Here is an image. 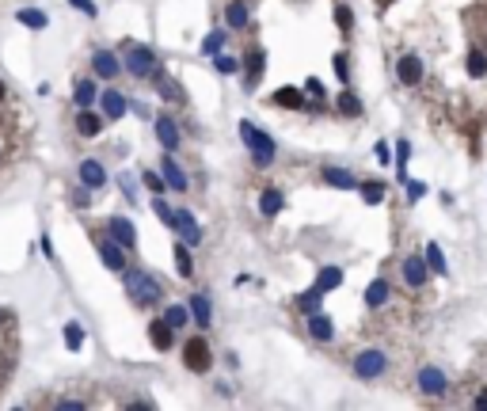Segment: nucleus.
<instances>
[{
    "label": "nucleus",
    "instance_id": "obj_1",
    "mask_svg": "<svg viewBox=\"0 0 487 411\" xmlns=\"http://www.w3.org/2000/svg\"><path fill=\"white\" fill-rule=\"evenodd\" d=\"M122 282H126V293L133 297V304H141V309L160 304V297H164V286H160L149 271H141V267H126Z\"/></svg>",
    "mask_w": 487,
    "mask_h": 411
},
{
    "label": "nucleus",
    "instance_id": "obj_2",
    "mask_svg": "<svg viewBox=\"0 0 487 411\" xmlns=\"http://www.w3.org/2000/svg\"><path fill=\"white\" fill-rule=\"evenodd\" d=\"M240 141L248 145L251 164H256V168H271L274 157H278V145H274V137H271V133H263L256 122H240Z\"/></svg>",
    "mask_w": 487,
    "mask_h": 411
},
{
    "label": "nucleus",
    "instance_id": "obj_3",
    "mask_svg": "<svg viewBox=\"0 0 487 411\" xmlns=\"http://www.w3.org/2000/svg\"><path fill=\"white\" fill-rule=\"evenodd\" d=\"M122 69L130 76H137V80H152V76L160 73V61H157V54H152L149 46H130L122 54Z\"/></svg>",
    "mask_w": 487,
    "mask_h": 411
},
{
    "label": "nucleus",
    "instance_id": "obj_4",
    "mask_svg": "<svg viewBox=\"0 0 487 411\" xmlns=\"http://www.w3.org/2000/svg\"><path fill=\"white\" fill-rule=\"evenodd\" d=\"M183 366H187L190 373H209V366H214V351H209V343L202 335H194V339L183 343Z\"/></svg>",
    "mask_w": 487,
    "mask_h": 411
},
{
    "label": "nucleus",
    "instance_id": "obj_5",
    "mask_svg": "<svg viewBox=\"0 0 487 411\" xmlns=\"http://www.w3.org/2000/svg\"><path fill=\"white\" fill-rule=\"evenodd\" d=\"M388 370V358H385V351H362V354H354V377H362V381H377L381 373Z\"/></svg>",
    "mask_w": 487,
    "mask_h": 411
},
{
    "label": "nucleus",
    "instance_id": "obj_6",
    "mask_svg": "<svg viewBox=\"0 0 487 411\" xmlns=\"http://www.w3.org/2000/svg\"><path fill=\"white\" fill-rule=\"evenodd\" d=\"M172 229L183 236V244H190V247L202 244V225L194 221V214L183 210V206H179V210H172Z\"/></svg>",
    "mask_w": 487,
    "mask_h": 411
},
{
    "label": "nucleus",
    "instance_id": "obj_7",
    "mask_svg": "<svg viewBox=\"0 0 487 411\" xmlns=\"http://www.w3.org/2000/svg\"><path fill=\"white\" fill-rule=\"evenodd\" d=\"M107 236L115 240V244H122L126 252L137 247V229H133V221H130V217H122V214L107 217Z\"/></svg>",
    "mask_w": 487,
    "mask_h": 411
},
{
    "label": "nucleus",
    "instance_id": "obj_8",
    "mask_svg": "<svg viewBox=\"0 0 487 411\" xmlns=\"http://www.w3.org/2000/svg\"><path fill=\"white\" fill-rule=\"evenodd\" d=\"M76 179H80V187H88V190H103L107 187V168L100 164V160H80L76 164Z\"/></svg>",
    "mask_w": 487,
    "mask_h": 411
},
{
    "label": "nucleus",
    "instance_id": "obj_9",
    "mask_svg": "<svg viewBox=\"0 0 487 411\" xmlns=\"http://www.w3.org/2000/svg\"><path fill=\"white\" fill-rule=\"evenodd\" d=\"M91 73H95V80L111 84L122 73V61H118V54H111V49H95V54H91Z\"/></svg>",
    "mask_w": 487,
    "mask_h": 411
},
{
    "label": "nucleus",
    "instance_id": "obj_10",
    "mask_svg": "<svg viewBox=\"0 0 487 411\" xmlns=\"http://www.w3.org/2000/svg\"><path fill=\"white\" fill-rule=\"evenodd\" d=\"M100 259H103V267H107V271H115V274H122L126 267H130V263H126V247L115 244L111 236L100 240Z\"/></svg>",
    "mask_w": 487,
    "mask_h": 411
},
{
    "label": "nucleus",
    "instance_id": "obj_11",
    "mask_svg": "<svg viewBox=\"0 0 487 411\" xmlns=\"http://www.w3.org/2000/svg\"><path fill=\"white\" fill-rule=\"evenodd\" d=\"M157 141L164 145V153H175V148L183 145V137H179V126H175V118L172 115H157Z\"/></svg>",
    "mask_w": 487,
    "mask_h": 411
},
{
    "label": "nucleus",
    "instance_id": "obj_12",
    "mask_svg": "<svg viewBox=\"0 0 487 411\" xmlns=\"http://www.w3.org/2000/svg\"><path fill=\"white\" fill-rule=\"evenodd\" d=\"M100 111H103V118H122L126 111H130V99L122 96V91H115V88H107V91H100Z\"/></svg>",
    "mask_w": 487,
    "mask_h": 411
},
{
    "label": "nucleus",
    "instance_id": "obj_13",
    "mask_svg": "<svg viewBox=\"0 0 487 411\" xmlns=\"http://www.w3.org/2000/svg\"><path fill=\"white\" fill-rule=\"evenodd\" d=\"M160 175H164V183L172 190H179V195H187V187H190V179H187V172H183L179 164L172 160V153H164V160H160Z\"/></svg>",
    "mask_w": 487,
    "mask_h": 411
},
{
    "label": "nucleus",
    "instance_id": "obj_14",
    "mask_svg": "<svg viewBox=\"0 0 487 411\" xmlns=\"http://www.w3.org/2000/svg\"><path fill=\"white\" fill-rule=\"evenodd\" d=\"M427 278H430L427 259H419V255H407V259H404V282H407L411 289H422V286H427Z\"/></svg>",
    "mask_w": 487,
    "mask_h": 411
},
{
    "label": "nucleus",
    "instance_id": "obj_15",
    "mask_svg": "<svg viewBox=\"0 0 487 411\" xmlns=\"http://www.w3.org/2000/svg\"><path fill=\"white\" fill-rule=\"evenodd\" d=\"M419 388L427 396H442L449 388V381H446V373L438 370V366H422V370H419Z\"/></svg>",
    "mask_w": 487,
    "mask_h": 411
},
{
    "label": "nucleus",
    "instance_id": "obj_16",
    "mask_svg": "<svg viewBox=\"0 0 487 411\" xmlns=\"http://www.w3.org/2000/svg\"><path fill=\"white\" fill-rule=\"evenodd\" d=\"M103 122H107L103 115H95L91 107H80V115H76V133H80V137H100Z\"/></svg>",
    "mask_w": 487,
    "mask_h": 411
},
{
    "label": "nucleus",
    "instance_id": "obj_17",
    "mask_svg": "<svg viewBox=\"0 0 487 411\" xmlns=\"http://www.w3.org/2000/svg\"><path fill=\"white\" fill-rule=\"evenodd\" d=\"M396 76H400V84L415 88V84L422 80V61L415 58V54H404V58H400V65H396Z\"/></svg>",
    "mask_w": 487,
    "mask_h": 411
},
{
    "label": "nucleus",
    "instance_id": "obj_18",
    "mask_svg": "<svg viewBox=\"0 0 487 411\" xmlns=\"http://www.w3.org/2000/svg\"><path fill=\"white\" fill-rule=\"evenodd\" d=\"M149 343L157 346V351H172V343H175V331L164 324V316L149 324Z\"/></svg>",
    "mask_w": 487,
    "mask_h": 411
},
{
    "label": "nucleus",
    "instance_id": "obj_19",
    "mask_svg": "<svg viewBox=\"0 0 487 411\" xmlns=\"http://www.w3.org/2000/svg\"><path fill=\"white\" fill-rule=\"evenodd\" d=\"M95 99H100V88H95L91 76H84V80L73 84V103H76V107H91Z\"/></svg>",
    "mask_w": 487,
    "mask_h": 411
},
{
    "label": "nucleus",
    "instance_id": "obj_20",
    "mask_svg": "<svg viewBox=\"0 0 487 411\" xmlns=\"http://www.w3.org/2000/svg\"><path fill=\"white\" fill-rule=\"evenodd\" d=\"M308 335L320 339V343H328V339L335 335V324H331L328 316H324L320 309H316V313H308Z\"/></svg>",
    "mask_w": 487,
    "mask_h": 411
},
{
    "label": "nucleus",
    "instance_id": "obj_21",
    "mask_svg": "<svg viewBox=\"0 0 487 411\" xmlns=\"http://www.w3.org/2000/svg\"><path fill=\"white\" fill-rule=\"evenodd\" d=\"M16 23H23L27 31H46V27H50V16H46L42 8H19Z\"/></svg>",
    "mask_w": 487,
    "mask_h": 411
},
{
    "label": "nucleus",
    "instance_id": "obj_22",
    "mask_svg": "<svg viewBox=\"0 0 487 411\" xmlns=\"http://www.w3.org/2000/svg\"><path fill=\"white\" fill-rule=\"evenodd\" d=\"M187 309H190V320L199 324V328H209V297L206 293H190Z\"/></svg>",
    "mask_w": 487,
    "mask_h": 411
},
{
    "label": "nucleus",
    "instance_id": "obj_23",
    "mask_svg": "<svg viewBox=\"0 0 487 411\" xmlns=\"http://www.w3.org/2000/svg\"><path fill=\"white\" fill-rule=\"evenodd\" d=\"M324 183H331V187H339V190H354V187H358L354 175H350L347 168H335V164L324 168Z\"/></svg>",
    "mask_w": 487,
    "mask_h": 411
},
{
    "label": "nucleus",
    "instance_id": "obj_24",
    "mask_svg": "<svg viewBox=\"0 0 487 411\" xmlns=\"http://www.w3.org/2000/svg\"><path fill=\"white\" fill-rule=\"evenodd\" d=\"M225 23H229L232 31H244V27H248V4H244V0H229V8H225Z\"/></svg>",
    "mask_w": 487,
    "mask_h": 411
},
{
    "label": "nucleus",
    "instance_id": "obj_25",
    "mask_svg": "<svg viewBox=\"0 0 487 411\" xmlns=\"http://www.w3.org/2000/svg\"><path fill=\"white\" fill-rule=\"evenodd\" d=\"M343 286V267H320V274H316V289L320 293H331V289Z\"/></svg>",
    "mask_w": 487,
    "mask_h": 411
},
{
    "label": "nucleus",
    "instance_id": "obj_26",
    "mask_svg": "<svg viewBox=\"0 0 487 411\" xmlns=\"http://www.w3.org/2000/svg\"><path fill=\"white\" fill-rule=\"evenodd\" d=\"M271 103H274V107L301 111V107H305V96H301L297 88H282V91H274V96H271Z\"/></svg>",
    "mask_w": 487,
    "mask_h": 411
},
{
    "label": "nucleus",
    "instance_id": "obj_27",
    "mask_svg": "<svg viewBox=\"0 0 487 411\" xmlns=\"http://www.w3.org/2000/svg\"><path fill=\"white\" fill-rule=\"evenodd\" d=\"M388 293H392V286H388L385 278L370 282V289H365V309H381V304L388 301Z\"/></svg>",
    "mask_w": 487,
    "mask_h": 411
},
{
    "label": "nucleus",
    "instance_id": "obj_28",
    "mask_svg": "<svg viewBox=\"0 0 487 411\" xmlns=\"http://www.w3.org/2000/svg\"><path fill=\"white\" fill-rule=\"evenodd\" d=\"M263 65H267V54H263V49H248V84H244V88H256V84H259V73H263Z\"/></svg>",
    "mask_w": 487,
    "mask_h": 411
},
{
    "label": "nucleus",
    "instance_id": "obj_29",
    "mask_svg": "<svg viewBox=\"0 0 487 411\" xmlns=\"http://www.w3.org/2000/svg\"><path fill=\"white\" fill-rule=\"evenodd\" d=\"M175 271L179 278H194V259H190V244H175Z\"/></svg>",
    "mask_w": 487,
    "mask_h": 411
},
{
    "label": "nucleus",
    "instance_id": "obj_30",
    "mask_svg": "<svg viewBox=\"0 0 487 411\" xmlns=\"http://www.w3.org/2000/svg\"><path fill=\"white\" fill-rule=\"evenodd\" d=\"M164 324L172 331L187 328V324H190V309H187V304H168V309H164Z\"/></svg>",
    "mask_w": 487,
    "mask_h": 411
},
{
    "label": "nucleus",
    "instance_id": "obj_31",
    "mask_svg": "<svg viewBox=\"0 0 487 411\" xmlns=\"http://www.w3.org/2000/svg\"><path fill=\"white\" fill-rule=\"evenodd\" d=\"M358 195H362V202L365 206H381L385 202V183H377V179H370V183H358Z\"/></svg>",
    "mask_w": 487,
    "mask_h": 411
},
{
    "label": "nucleus",
    "instance_id": "obj_32",
    "mask_svg": "<svg viewBox=\"0 0 487 411\" xmlns=\"http://www.w3.org/2000/svg\"><path fill=\"white\" fill-rule=\"evenodd\" d=\"M282 206H286L282 190H263V198H259V214H263V217H274V214H282Z\"/></svg>",
    "mask_w": 487,
    "mask_h": 411
},
{
    "label": "nucleus",
    "instance_id": "obj_33",
    "mask_svg": "<svg viewBox=\"0 0 487 411\" xmlns=\"http://www.w3.org/2000/svg\"><path fill=\"white\" fill-rule=\"evenodd\" d=\"M61 339H65V346L76 354V351L84 346V324H80V320H69L65 328H61Z\"/></svg>",
    "mask_w": 487,
    "mask_h": 411
},
{
    "label": "nucleus",
    "instance_id": "obj_34",
    "mask_svg": "<svg viewBox=\"0 0 487 411\" xmlns=\"http://www.w3.org/2000/svg\"><path fill=\"white\" fill-rule=\"evenodd\" d=\"M427 263H430V274H446V271H449V267H446V255H442V247H438L434 240L427 244Z\"/></svg>",
    "mask_w": 487,
    "mask_h": 411
},
{
    "label": "nucleus",
    "instance_id": "obj_35",
    "mask_svg": "<svg viewBox=\"0 0 487 411\" xmlns=\"http://www.w3.org/2000/svg\"><path fill=\"white\" fill-rule=\"evenodd\" d=\"M320 301H324V293L313 286V289H305V293L297 297V309H301V313H316V309H320Z\"/></svg>",
    "mask_w": 487,
    "mask_h": 411
},
{
    "label": "nucleus",
    "instance_id": "obj_36",
    "mask_svg": "<svg viewBox=\"0 0 487 411\" xmlns=\"http://www.w3.org/2000/svg\"><path fill=\"white\" fill-rule=\"evenodd\" d=\"M221 46H225V31H209L206 38H202V54H206V58H217Z\"/></svg>",
    "mask_w": 487,
    "mask_h": 411
},
{
    "label": "nucleus",
    "instance_id": "obj_37",
    "mask_svg": "<svg viewBox=\"0 0 487 411\" xmlns=\"http://www.w3.org/2000/svg\"><path fill=\"white\" fill-rule=\"evenodd\" d=\"M335 107L343 111V115H347V118H358V115H362V103H358V99L350 96V91H343V96L335 99Z\"/></svg>",
    "mask_w": 487,
    "mask_h": 411
},
{
    "label": "nucleus",
    "instance_id": "obj_38",
    "mask_svg": "<svg viewBox=\"0 0 487 411\" xmlns=\"http://www.w3.org/2000/svg\"><path fill=\"white\" fill-rule=\"evenodd\" d=\"M157 91H160V96H164V99H172V103H179V99H183V91L179 88H175V80H172V76H164V73H157Z\"/></svg>",
    "mask_w": 487,
    "mask_h": 411
},
{
    "label": "nucleus",
    "instance_id": "obj_39",
    "mask_svg": "<svg viewBox=\"0 0 487 411\" xmlns=\"http://www.w3.org/2000/svg\"><path fill=\"white\" fill-rule=\"evenodd\" d=\"M468 76H476V80H479V76H487V54H484V49H472V54H468Z\"/></svg>",
    "mask_w": 487,
    "mask_h": 411
},
{
    "label": "nucleus",
    "instance_id": "obj_40",
    "mask_svg": "<svg viewBox=\"0 0 487 411\" xmlns=\"http://www.w3.org/2000/svg\"><path fill=\"white\" fill-rule=\"evenodd\" d=\"M335 23H339V31H350L354 27V12L347 4H335Z\"/></svg>",
    "mask_w": 487,
    "mask_h": 411
},
{
    "label": "nucleus",
    "instance_id": "obj_41",
    "mask_svg": "<svg viewBox=\"0 0 487 411\" xmlns=\"http://www.w3.org/2000/svg\"><path fill=\"white\" fill-rule=\"evenodd\" d=\"M209 61H214V69H217V73H225V76H232L240 69V61L236 58H225V54H217V58H209Z\"/></svg>",
    "mask_w": 487,
    "mask_h": 411
},
{
    "label": "nucleus",
    "instance_id": "obj_42",
    "mask_svg": "<svg viewBox=\"0 0 487 411\" xmlns=\"http://www.w3.org/2000/svg\"><path fill=\"white\" fill-rule=\"evenodd\" d=\"M331 69H335V76L343 84H350V65H347V54H335V58H331Z\"/></svg>",
    "mask_w": 487,
    "mask_h": 411
},
{
    "label": "nucleus",
    "instance_id": "obj_43",
    "mask_svg": "<svg viewBox=\"0 0 487 411\" xmlns=\"http://www.w3.org/2000/svg\"><path fill=\"white\" fill-rule=\"evenodd\" d=\"M141 179H145V187H149L152 195H164V190H168V183H164V175H160V172H145Z\"/></svg>",
    "mask_w": 487,
    "mask_h": 411
},
{
    "label": "nucleus",
    "instance_id": "obj_44",
    "mask_svg": "<svg viewBox=\"0 0 487 411\" xmlns=\"http://www.w3.org/2000/svg\"><path fill=\"white\" fill-rule=\"evenodd\" d=\"M152 210H157V217H160V221H164V225H172V206H168L164 202V198H152Z\"/></svg>",
    "mask_w": 487,
    "mask_h": 411
},
{
    "label": "nucleus",
    "instance_id": "obj_45",
    "mask_svg": "<svg viewBox=\"0 0 487 411\" xmlns=\"http://www.w3.org/2000/svg\"><path fill=\"white\" fill-rule=\"evenodd\" d=\"M69 8L84 12V16H88V19H95V16H100V8H95V4H91V0H69Z\"/></svg>",
    "mask_w": 487,
    "mask_h": 411
},
{
    "label": "nucleus",
    "instance_id": "obj_46",
    "mask_svg": "<svg viewBox=\"0 0 487 411\" xmlns=\"http://www.w3.org/2000/svg\"><path fill=\"white\" fill-rule=\"evenodd\" d=\"M88 202H91V190L88 187H76L73 190V206H76V210H88Z\"/></svg>",
    "mask_w": 487,
    "mask_h": 411
},
{
    "label": "nucleus",
    "instance_id": "obj_47",
    "mask_svg": "<svg viewBox=\"0 0 487 411\" xmlns=\"http://www.w3.org/2000/svg\"><path fill=\"white\" fill-rule=\"evenodd\" d=\"M305 91H308V96H316V99H320V96H324V84L316 80V76H308V80H305Z\"/></svg>",
    "mask_w": 487,
    "mask_h": 411
},
{
    "label": "nucleus",
    "instance_id": "obj_48",
    "mask_svg": "<svg viewBox=\"0 0 487 411\" xmlns=\"http://www.w3.org/2000/svg\"><path fill=\"white\" fill-rule=\"evenodd\" d=\"M118 183H122V195H126V198H130V202H133V198H137V187H133V179H130V175H122V179H118Z\"/></svg>",
    "mask_w": 487,
    "mask_h": 411
},
{
    "label": "nucleus",
    "instance_id": "obj_49",
    "mask_svg": "<svg viewBox=\"0 0 487 411\" xmlns=\"http://www.w3.org/2000/svg\"><path fill=\"white\" fill-rule=\"evenodd\" d=\"M422 195H427L422 183H407V198H411V202H415V198H422Z\"/></svg>",
    "mask_w": 487,
    "mask_h": 411
},
{
    "label": "nucleus",
    "instance_id": "obj_50",
    "mask_svg": "<svg viewBox=\"0 0 487 411\" xmlns=\"http://www.w3.org/2000/svg\"><path fill=\"white\" fill-rule=\"evenodd\" d=\"M38 247H42V255H46V259H54V240H50V236H42Z\"/></svg>",
    "mask_w": 487,
    "mask_h": 411
},
{
    "label": "nucleus",
    "instance_id": "obj_51",
    "mask_svg": "<svg viewBox=\"0 0 487 411\" xmlns=\"http://www.w3.org/2000/svg\"><path fill=\"white\" fill-rule=\"evenodd\" d=\"M388 157H392V153H388V145L381 141V145H377V160H381V164H388Z\"/></svg>",
    "mask_w": 487,
    "mask_h": 411
},
{
    "label": "nucleus",
    "instance_id": "obj_52",
    "mask_svg": "<svg viewBox=\"0 0 487 411\" xmlns=\"http://www.w3.org/2000/svg\"><path fill=\"white\" fill-rule=\"evenodd\" d=\"M61 408H65V411H80L84 400H61Z\"/></svg>",
    "mask_w": 487,
    "mask_h": 411
},
{
    "label": "nucleus",
    "instance_id": "obj_53",
    "mask_svg": "<svg viewBox=\"0 0 487 411\" xmlns=\"http://www.w3.org/2000/svg\"><path fill=\"white\" fill-rule=\"evenodd\" d=\"M16 320V313H12V309H0V324H12Z\"/></svg>",
    "mask_w": 487,
    "mask_h": 411
},
{
    "label": "nucleus",
    "instance_id": "obj_54",
    "mask_svg": "<svg viewBox=\"0 0 487 411\" xmlns=\"http://www.w3.org/2000/svg\"><path fill=\"white\" fill-rule=\"evenodd\" d=\"M0 99H4V84H0Z\"/></svg>",
    "mask_w": 487,
    "mask_h": 411
}]
</instances>
